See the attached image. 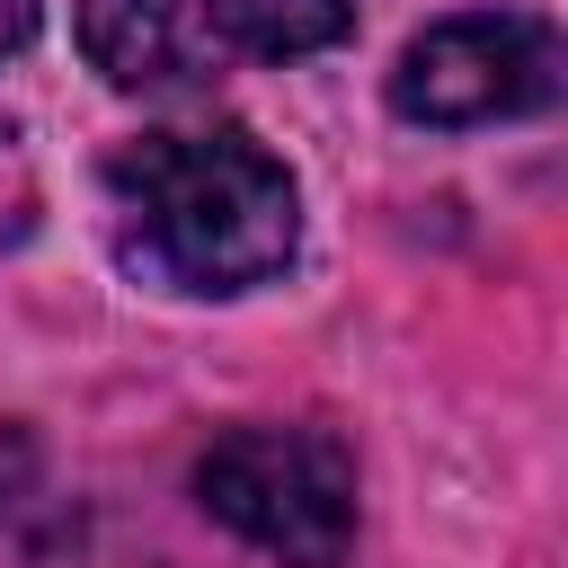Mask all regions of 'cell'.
Returning a JSON list of instances; mask_svg holds the SVG:
<instances>
[{
    "instance_id": "cell-2",
    "label": "cell",
    "mask_w": 568,
    "mask_h": 568,
    "mask_svg": "<svg viewBox=\"0 0 568 568\" xmlns=\"http://www.w3.org/2000/svg\"><path fill=\"white\" fill-rule=\"evenodd\" d=\"M355 36V0H80V53L106 89H195L240 62H302Z\"/></svg>"
},
{
    "instance_id": "cell-4",
    "label": "cell",
    "mask_w": 568,
    "mask_h": 568,
    "mask_svg": "<svg viewBox=\"0 0 568 568\" xmlns=\"http://www.w3.org/2000/svg\"><path fill=\"white\" fill-rule=\"evenodd\" d=\"M559 98V36L532 9H462L399 44L390 115L426 133H470L506 115H541Z\"/></svg>"
},
{
    "instance_id": "cell-5",
    "label": "cell",
    "mask_w": 568,
    "mask_h": 568,
    "mask_svg": "<svg viewBox=\"0 0 568 568\" xmlns=\"http://www.w3.org/2000/svg\"><path fill=\"white\" fill-rule=\"evenodd\" d=\"M36 27H44V0H0V62H9V53H27V44H36Z\"/></svg>"
},
{
    "instance_id": "cell-1",
    "label": "cell",
    "mask_w": 568,
    "mask_h": 568,
    "mask_svg": "<svg viewBox=\"0 0 568 568\" xmlns=\"http://www.w3.org/2000/svg\"><path fill=\"white\" fill-rule=\"evenodd\" d=\"M106 231L142 284L222 302L284 275L302 195L248 124H169L106 151Z\"/></svg>"
},
{
    "instance_id": "cell-3",
    "label": "cell",
    "mask_w": 568,
    "mask_h": 568,
    "mask_svg": "<svg viewBox=\"0 0 568 568\" xmlns=\"http://www.w3.org/2000/svg\"><path fill=\"white\" fill-rule=\"evenodd\" d=\"M195 497L275 568H346L355 550V453L320 426H231L195 462Z\"/></svg>"
}]
</instances>
